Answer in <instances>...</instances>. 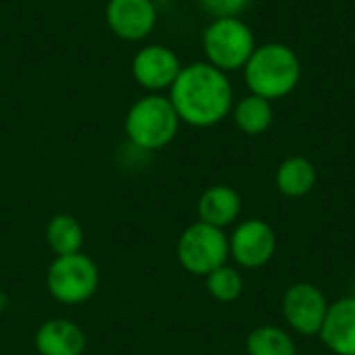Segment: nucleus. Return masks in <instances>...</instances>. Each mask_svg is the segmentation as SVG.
I'll use <instances>...</instances> for the list:
<instances>
[{
	"instance_id": "obj_13",
	"label": "nucleus",
	"mask_w": 355,
	"mask_h": 355,
	"mask_svg": "<svg viewBox=\"0 0 355 355\" xmlns=\"http://www.w3.org/2000/svg\"><path fill=\"white\" fill-rule=\"evenodd\" d=\"M241 214V198L229 185H212L208 187L198 202V216L202 223L227 229Z\"/></svg>"
},
{
	"instance_id": "obj_10",
	"label": "nucleus",
	"mask_w": 355,
	"mask_h": 355,
	"mask_svg": "<svg viewBox=\"0 0 355 355\" xmlns=\"http://www.w3.org/2000/svg\"><path fill=\"white\" fill-rule=\"evenodd\" d=\"M106 25L125 42H141L156 27V2L152 0H108L106 2Z\"/></svg>"
},
{
	"instance_id": "obj_5",
	"label": "nucleus",
	"mask_w": 355,
	"mask_h": 355,
	"mask_svg": "<svg viewBox=\"0 0 355 355\" xmlns=\"http://www.w3.org/2000/svg\"><path fill=\"white\" fill-rule=\"evenodd\" d=\"M100 285V270L96 262L83 252L56 256L46 275L50 295L64 306H79L87 302Z\"/></svg>"
},
{
	"instance_id": "obj_16",
	"label": "nucleus",
	"mask_w": 355,
	"mask_h": 355,
	"mask_svg": "<svg viewBox=\"0 0 355 355\" xmlns=\"http://www.w3.org/2000/svg\"><path fill=\"white\" fill-rule=\"evenodd\" d=\"M46 241L56 256L77 254L83 245V227L75 216L58 214L46 227Z\"/></svg>"
},
{
	"instance_id": "obj_1",
	"label": "nucleus",
	"mask_w": 355,
	"mask_h": 355,
	"mask_svg": "<svg viewBox=\"0 0 355 355\" xmlns=\"http://www.w3.org/2000/svg\"><path fill=\"white\" fill-rule=\"evenodd\" d=\"M233 98L235 94L227 73L206 60L183 64L168 89V100L181 123L198 129L223 123L233 110Z\"/></svg>"
},
{
	"instance_id": "obj_7",
	"label": "nucleus",
	"mask_w": 355,
	"mask_h": 355,
	"mask_svg": "<svg viewBox=\"0 0 355 355\" xmlns=\"http://www.w3.org/2000/svg\"><path fill=\"white\" fill-rule=\"evenodd\" d=\"M329 306L322 289L312 283H295L283 295V318L295 333L314 337L324 324Z\"/></svg>"
},
{
	"instance_id": "obj_20",
	"label": "nucleus",
	"mask_w": 355,
	"mask_h": 355,
	"mask_svg": "<svg viewBox=\"0 0 355 355\" xmlns=\"http://www.w3.org/2000/svg\"><path fill=\"white\" fill-rule=\"evenodd\" d=\"M152 2H156V4H164V2H173V0H152Z\"/></svg>"
},
{
	"instance_id": "obj_18",
	"label": "nucleus",
	"mask_w": 355,
	"mask_h": 355,
	"mask_svg": "<svg viewBox=\"0 0 355 355\" xmlns=\"http://www.w3.org/2000/svg\"><path fill=\"white\" fill-rule=\"evenodd\" d=\"M206 287H208V293H210L216 302L231 304V302H235V300L241 295V291H243V277L239 275L237 268L225 264V266L212 270V272L206 277Z\"/></svg>"
},
{
	"instance_id": "obj_11",
	"label": "nucleus",
	"mask_w": 355,
	"mask_h": 355,
	"mask_svg": "<svg viewBox=\"0 0 355 355\" xmlns=\"http://www.w3.org/2000/svg\"><path fill=\"white\" fill-rule=\"evenodd\" d=\"M318 337L335 355H355V295L329 306Z\"/></svg>"
},
{
	"instance_id": "obj_8",
	"label": "nucleus",
	"mask_w": 355,
	"mask_h": 355,
	"mask_svg": "<svg viewBox=\"0 0 355 355\" xmlns=\"http://www.w3.org/2000/svg\"><path fill=\"white\" fill-rule=\"evenodd\" d=\"M183 64L177 52L164 44H148L139 48L131 60V75L139 87L150 94H160L171 89L175 79L179 77Z\"/></svg>"
},
{
	"instance_id": "obj_14",
	"label": "nucleus",
	"mask_w": 355,
	"mask_h": 355,
	"mask_svg": "<svg viewBox=\"0 0 355 355\" xmlns=\"http://www.w3.org/2000/svg\"><path fill=\"white\" fill-rule=\"evenodd\" d=\"M275 181L285 198H304L316 185V168L304 156H289L279 164Z\"/></svg>"
},
{
	"instance_id": "obj_3",
	"label": "nucleus",
	"mask_w": 355,
	"mask_h": 355,
	"mask_svg": "<svg viewBox=\"0 0 355 355\" xmlns=\"http://www.w3.org/2000/svg\"><path fill=\"white\" fill-rule=\"evenodd\" d=\"M181 119L171 104L168 96L148 94L131 104L125 116V135L127 139L144 150L156 152L166 148L179 133Z\"/></svg>"
},
{
	"instance_id": "obj_12",
	"label": "nucleus",
	"mask_w": 355,
	"mask_h": 355,
	"mask_svg": "<svg viewBox=\"0 0 355 355\" xmlns=\"http://www.w3.org/2000/svg\"><path fill=\"white\" fill-rule=\"evenodd\" d=\"M85 343L83 329L67 318L44 322L35 335V349L40 355H81Z\"/></svg>"
},
{
	"instance_id": "obj_17",
	"label": "nucleus",
	"mask_w": 355,
	"mask_h": 355,
	"mask_svg": "<svg viewBox=\"0 0 355 355\" xmlns=\"http://www.w3.org/2000/svg\"><path fill=\"white\" fill-rule=\"evenodd\" d=\"M248 355H297L295 341L279 327L264 324L254 329L245 341Z\"/></svg>"
},
{
	"instance_id": "obj_19",
	"label": "nucleus",
	"mask_w": 355,
	"mask_h": 355,
	"mask_svg": "<svg viewBox=\"0 0 355 355\" xmlns=\"http://www.w3.org/2000/svg\"><path fill=\"white\" fill-rule=\"evenodd\" d=\"M252 0H200V6L212 17V19H225V17H239Z\"/></svg>"
},
{
	"instance_id": "obj_6",
	"label": "nucleus",
	"mask_w": 355,
	"mask_h": 355,
	"mask_svg": "<svg viewBox=\"0 0 355 355\" xmlns=\"http://www.w3.org/2000/svg\"><path fill=\"white\" fill-rule=\"evenodd\" d=\"M177 258L189 275L208 277L212 270L227 264L229 237L225 235V229L198 220L181 233L177 241Z\"/></svg>"
},
{
	"instance_id": "obj_15",
	"label": "nucleus",
	"mask_w": 355,
	"mask_h": 355,
	"mask_svg": "<svg viewBox=\"0 0 355 355\" xmlns=\"http://www.w3.org/2000/svg\"><path fill=\"white\" fill-rule=\"evenodd\" d=\"M231 116L237 125V129L245 135H262L268 131V127L275 121V110L272 102L264 100L260 96L248 94L239 102L233 104Z\"/></svg>"
},
{
	"instance_id": "obj_2",
	"label": "nucleus",
	"mask_w": 355,
	"mask_h": 355,
	"mask_svg": "<svg viewBox=\"0 0 355 355\" xmlns=\"http://www.w3.org/2000/svg\"><path fill=\"white\" fill-rule=\"evenodd\" d=\"M243 79L250 94L264 100L287 98L302 79V62L295 50L281 42L256 46L243 67Z\"/></svg>"
},
{
	"instance_id": "obj_9",
	"label": "nucleus",
	"mask_w": 355,
	"mask_h": 355,
	"mask_svg": "<svg viewBox=\"0 0 355 355\" xmlns=\"http://www.w3.org/2000/svg\"><path fill=\"white\" fill-rule=\"evenodd\" d=\"M275 252L277 233L268 223L260 218L239 223L229 237V256H233L241 268H262L272 260Z\"/></svg>"
},
{
	"instance_id": "obj_4",
	"label": "nucleus",
	"mask_w": 355,
	"mask_h": 355,
	"mask_svg": "<svg viewBox=\"0 0 355 355\" xmlns=\"http://www.w3.org/2000/svg\"><path fill=\"white\" fill-rule=\"evenodd\" d=\"M256 46V35L241 17L212 19L202 33L206 62L225 73L243 69Z\"/></svg>"
}]
</instances>
